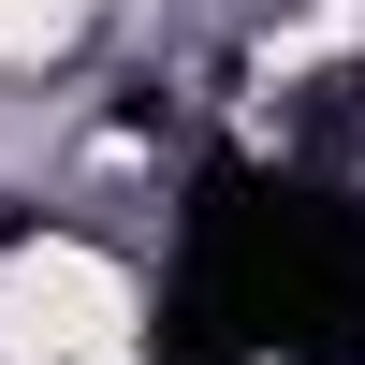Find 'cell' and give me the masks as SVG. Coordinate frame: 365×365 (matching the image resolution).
Instances as JSON below:
<instances>
[{
    "label": "cell",
    "instance_id": "obj_1",
    "mask_svg": "<svg viewBox=\"0 0 365 365\" xmlns=\"http://www.w3.org/2000/svg\"><path fill=\"white\" fill-rule=\"evenodd\" d=\"M0 365H146V263L73 205L0 220Z\"/></svg>",
    "mask_w": 365,
    "mask_h": 365
}]
</instances>
